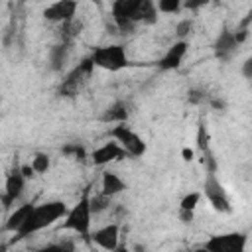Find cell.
Returning <instances> with one entry per match:
<instances>
[{
	"instance_id": "1",
	"label": "cell",
	"mask_w": 252,
	"mask_h": 252,
	"mask_svg": "<svg viewBox=\"0 0 252 252\" xmlns=\"http://www.w3.org/2000/svg\"><path fill=\"white\" fill-rule=\"evenodd\" d=\"M67 211L69 209H67V205L63 201H45V203L33 205L32 211H30V215H28V219L24 220V224L20 226V230L16 232V236H14L12 242L22 240L26 236H32V234H35V232L51 226L55 220L63 219L67 215Z\"/></svg>"
},
{
	"instance_id": "2",
	"label": "cell",
	"mask_w": 252,
	"mask_h": 252,
	"mask_svg": "<svg viewBox=\"0 0 252 252\" xmlns=\"http://www.w3.org/2000/svg\"><path fill=\"white\" fill-rule=\"evenodd\" d=\"M89 57H91L94 67H100V69H106V71H112V73L122 71V69H126L130 65L126 49L120 43H110V45L94 47Z\"/></svg>"
},
{
	"instance_id": "3",
	"label": "cell",
	"mask_w": 252,
	"mask_h": 252,
	"mask_svg": "<svg viewBox=\"0 0 252 252\" xmlns=\"http://www.w3.org/2000/svg\"><path fill=\"white\" fill-rule=\"evenodd\" d=\"M91 207H89V191L83 193V197L67 211V215L63 217V228L65 230H73L81 236H89L91 232Z\"/></svg>"
},
{
	"instance_id": "4",
	"label": "cell",
	"mask_w": 252,
	"mask_h": 252,
	"mask_svg": "<svg viewBox=\"0 0 252 252\" xmlns=\"http://www.w3.org/2000/svg\"><path fill=\"white\" fill-rule=\"evenodd\" d=\"M93 71H94V65H93V61H91V57H85L77 67H73L69 73H67V77L61 81V85H59V94L61 96H75L79 91H81V87L85 85V81L93 75Z\"/></svg>"
},
{
	"instance_id": "5",
	"label": "cell",
	"mask_w": 252,
	"mask_h": 252,
	"mask_svg": "<svg viewBox=\"0 0 252 252\" xmlns=\"http://www.w3.org/2000/svg\"><path fill=\"white\" fill-rule=\"evenodd\" d=\"M110 138H114V142L126 152V156H132V158H142L146 154V142L126 124H116L110 132H108Z\"/></svg>"
},
{
	"instance_id": "6",
	"label": "cell",
	"mask_w": 252,
	"mask_h": 252,
	"mask_svg": "<svg viewBox=\"0 0 252 252\" xmlns=\"http://www.w3.org/2000/svg\"><path fill=\"white\" fill-rule=\"evenodd\" d=\"M246 240H248L246 232L232 230V232L211 236L203 244V248L207 252H246Z\"/></svg>"
},
{
	"instance_id": "7",
	"label": "cell",
	"mask_w": 252,
	"mask_h": 252,
	"mask_svg": "<svg viewBox=\"0 0 252 252\" xmlns=\"http://www.w3.org/2000/svg\"><path fill=\"white\" fill-rule=\"evenodd\" d=\"M203 193L215 211H219V213H230L232 211L230 199H228L222 183L217 179V173H207L205 183H203Z\"/></svg>"
},
{
	"instance_id": "8",
	"label": "cell",
	"mask_w": 252,
	"mask_h": 252,
	"mask_svg": "<svg viewBox=\"0 0 252 252\" xmlns=\"http://www.w3.org/2000/svg\"><path fill=\"white\" fill-rule=\"evenodd\" d=\"M26 187V177L20 171V165H16L8 175H6V183H4V195H2V205L8 209L24 191Z\"/></svg>"
},
{
	"instance_id": "9",
	"label": "cell",
	"mask_w": 252,
	"mask_h": 252,
	"mask_svg": "<svg viewBox=\"0 0 252 252\" xmlns=\"http://www.w3.org/2000/svg\"><path fill=\"white\" fill-rule=\"evenodd\" d=\"M77 8H79L77 2H73V0H61V2H55V4L47 6V8L43 10V18H45L47 22L63 24V22H69V20L75 18Z\"/></svg>"
},
{
	"instance_id": "10",
	"label": "cell",
	"mask_w": 252,
	"mask_h": 252,
	"mask_svg": "<svg viewBox=\"0 0 252 252\" xmlns=\"http://www.w3.org/2000/svg\"><path fill=\"white\" fill-rule=\"evenodd\" d=\"M91 240H93L96 246H100L102 250L112 252V250L120 244V226H118L116 222L106 224V226H100V228H96V230L91 234Z\"/></svg>"
},
{
	"instance_id": "11",
	"label": "cell",
	"mask_w": 252,
	"mask_h": 252,
	"mask_svg": "<svg viewBox=\"0 0 252 252\" xmlns=\"http://www.w3.org/2000/svg\"><path fill=\"white\" fill-rule=\"evenodd\" d=\"M187 49H189V43H187V41H175V43H173L171 47H167V51L161 55V59L158 61V67H159L161 71L179 69L183 57L187 55Z\"/></svg>"
},
{
	"instance_id": "12",
	"label": "cell",
	"mask_w": 252,
	"mask_h": 252,
	"mask_svg": "<svg viewBox=\"0 0 252 252\" xmlns=\"http://www.w3.org/2000/svg\"><path fill=\"white\" fill-rule=\"evenodd\" d=\"M122 158H126V152L116 142H106V144H102L100 148H96L91 154V159H93L94 165H106V163L118 161Z\"/></svg>"
},
{
	"instance_id": "13",
	"label": "cell",
	"mask_w": 252,
	"mask_h": 252,
	"mask_svg": "<svg viewBox=\"0 0 252 252\" xmlns=\"http://www.w3.org/2000/svg\"><path fill=\"white\" fill-rule=\"evenodd\" d=\"M236 47H238V43H236V37H234V30H228V28H224V30L217 35L215 45H213L215 55H217V59H220V61H226V59L236 51Z\"/></svg>"
},
{
	"instance_id": "14",
	"label": "cell",
	"mask_w": 252,
	"mask_h": 252,
	"mask_svg": "<svg viewBox=\"0 0 252 252\" xmlns=\"http://www.w3.org/2000/svg\"><path fill=\"white\" fill-rule=\"evenodd\" d=\"M128 116H130V104L126 100H116V102H112L100 114V122H106V124H126Z\"/></svg>"
},
{
	"instance_id": "15",
	"label": "cell",
	"mask_w": 252,
	"mask_h": 252,
	"mask_svg": "<svg viewBox=\"0 0 252 252\" xmlns=\"http://www.w3.org/2000/svg\"><path fill=\"white\" fill-rule=\"evenodd\" d=\"M126 189V183L122 181V177L114 171H104L102 173V179H100V193L106 195V197H114L118 193H122Z\"/></svg>"
},
{
	"instance_id": "16",
	"label": "cell",
	"mask_w": 252,
	"mask_h": 252,
	"mask_svg": "<svg viewBox=\"0 0 252 252\" xmlns=\"http://www.w3.org/2000/svg\"><path fill=\"white\" fill-rule=\"evenodd\" d=\"M32 207H33V205L24 203V205H20L16 211H12V213H10V217H8V220L4 222V230H6V232H14V234H16V232L20 230V226L24 224V220L28 219V215H30Z\"/></svg>"
},
{
	"instance_id": "17",
	"label": "cell",
	"mask_w": 252,
	"mask_h": 252,
	"mask_svg": "<svg viewBox=\"0 0 252 252\" xmlns=\"http://www.w3.org/2000/svg\"><path fill=\"white\" fill-rule=\"evenodd\" d=\"M69 47H71L69 43L59 41L49 49V65H51L53 71H61L63 69V65L67 63V57H69Z\"/></svg>"
},
{
	"instance_id": "18",
	"label": "cell",
	"mask_w": 252,
	"mask_h": 252,
	"mask_svg": "<svg viewBox=\"0 0 252 252\" xmlns=\"http://www.w3.org/2000/svg\"><path fill=\"white\" fill-rule=\"evenodd\" d=\"M81 30H83V22L77 20V18H73V20L63 22V24L59 26L57 35H59V39H61L63 43H69V45H71V41L81 33Z\"/></svg>"
},
{
	"instance_id": "19",
	"label": "cell",
	"mask_w": 252,
	"mask_h": 252,
	"mask_svg": "<svg viewBox=\"0 0 252 252\" xmlns=\"http://www.w3.org/2000/svg\"><path fill=\"white\" fill-rule=\"evenodd\" d=\"M110 197L102 195V193H96V195H89V207H91V215H98L102 211H106L110 207Z\"/></svg>"
},
{
	"instance_id": "20",
	"label": "cell",
	"mask_w": 252,
	"mask_h": 252,
	"mask_svg": "<svg viewBox=\"0 0 252 252\" xmlns=\"http://www.w3.org/2000/svg\"><path fill=\"white\" fill-rule=\"evenodd\" d=\"M195 142H197V148H199V152L203 154L205 150H209L211 146H209V132H207V124L201 120L199 124H197V138H195Z\"/></svg>"
},
{
	"instance_id": "21",
	"label": "cell",
	"mask_w": 252,
	"mask_h": 252,
	"mask_svg": "<svg viewBox=\"0 0 252 252\" xmlns=\"http://www.w3.org/2000/svg\"><path fill=\"white\" fill-rule=\"evenodd\" d=\"M30 165H32L33 173H45L49 169V165H51V159H49L47 154H35Z\"/></svg>"
},
{
	"instance_id": "22",
	"label": "cell",
	"mask_w": 252,
	"mask_h": 252,
	"mask_svg": "<svg viewBox=\"0 0 252 252\" xmlns=\"http://www.w3.org/2000/svg\"><path fill=\"white\" fill-rule=\"evenodd\" d=\"M63 156H69V158H75V159H85L87 158V152H85V148L81 146V144H77V142H71V144H67V146H63Z\"/></svg>"
},
{
	"instance_id": "23",
	"label": "cell",
	"mask_w": 252,
	"mask_h": 252,
	"mask_svg": "<svg viewBox=\"0 0 252 252\" xmlns=\"http://www.w3.org/2000/svg\"><path fill=\"white\" fill-rule=\"evenodd\" d=\"M181 2L179 0H159L156 4V10L161 12V14H177L181 10Z\"/></svg>"
},
{
	"instance_id": "24",
	"label": "cell",
	"mask_w": 252,
	"mask_h": 252,
	"mask_svg": "<svg viewBox=\"0 0 252 252\" xmlns=\"http://www.w3.org/2000/svg\"><path fill=\"white\" fill-rule=\"evenodd\" d=\"M199 201H201V193H197V191L187 193L181 199V203H179V211H195V207L199 205Z\"/></svg>"
},
{
	"instance_id": "25",
	"label": "cell",
	"mask_w": 252,
	"mask_h": 252,
	"mask_svg": "<svg viewBox=\"0 0 252 252\" xmlns=\"http://www.w3.org/2000/svg\"><path fill=\"white\" fill-rule=\"evenodd\" d=\"M191 32H193V20L183 18L181 22H177V26H175V35L179 37V41H185V37L191 35Z\"/></svg>"
},
{
	"instance_id": "26",
	"label": "cell",
	"mask_w": 252,
	"mask_h": 252,
	"mask_svg": "<svg viewBox=\"0 0 252 252\" xmlns=\"http://www.w3.org/2000/svg\"><path fill=\"white\" fill-rule=\"evenodd\" d=\"M203 165H205V171H207V173H217V169H219L217 158H215V154H213L211 148L203 152Z\"/></svg>"
},
{
	"instance_id": "27",
	"label": "cell",
	"mask_w": 252,
	"mask_h": 252,
	"mask_svg": "<svg viewBox=\"0 0 252 252\" xmlns=\"http://www.w3.org/2000/svg\"><path fill=\"white\" fill-rule=\"evenodd\" d=\"M187 100H189V104H201L205 100V91H201V89H189Z\"/></svg>"
},
{
	"instance_id": "28",
	"label": "cell",
	"mask_w": 252,
	"mask_h": 252,
	"mask_svg": "<svg viewBox=\"0 0 252 252\" xmlns=\"http://www.w3.org/2000/svg\"><path fill=\"white\" fill-rule=\"evenodd\" d=\"M37 252H69V250H65V248L61 246V242H51V244L41 246Z\"/></svg>"
},
{
	"instance_id": "29",
	"label": "cell",
	"mask_w": 252,
	"mask_h": 252,
	"mask_svg": "<svg viewBox=\"0 0 252 252\" xmlns=\"http://www.w3.org/2000/svg\"><path fill=\"white\" fill-rule=\"evenodd\" d=\"M242 75H244L246 79H252V59H246V61L242 63Z\"/></svg>"
},
{
	"instance_id": "30",
	"label": "cell",
	"mask_w": 252,
	"mask_h": 252,
	"mask_svg": "<svg viewBox=\"0 0 252 252\" xmlns=\"http://www.w3.org/2000/svg\"><path fill=\"white\" fill-rule=\"evenodd\" d=\"M193 213H195V211H179V220L185 222V224L193 222Z\"/></svg>"
},
{
	"instance_id": "31",
	"label": "cell",
	"mask_w": 252,
	"mask_h": 252,
	"mask_svg": "<svg viewBox=\"0 0 252 252\" xmlns=\"http://www.w3.org/2000/svg\"><path fill=\"white\" fill-rule=\"evenodd\" d=\"M211 106H213V108H217V110H222V108L226 106V102H224V100H220V98H211Z\"/></svg>"
},
{
	"instance_id": "32",
	"label": "cell",
	"mask_w": 252,
	"mask_h": 252,
	"mask_svg": "<svg viewBox=\"0 0 252 252\" xmlns=\"http://www.w3.org/2000/svg\"><path fill=\"white\" fill-rule=\"evenodd\" d=\"M20 171H22V175H24L26 179H30V177L33 175V169H32V165H20Z\"/></svg>"
},
{
	"instance_id": "33",
	"label": "cell",
	"mask_w": 252,
	"mask_h": 252,
	"mask_svg": "<svg viewBox=\"0 0 252 252\" xmlns=\"http://www.w3.org/2000/svg\"><path fill=\"white\" fill-rule=\"evenodd\" d=\"M181 156H183V159H185V161H191V159H193V150H189V148H183Z\"/></svg>"
},
{
	"instance_id": "34",
	"label": "cell",
	"mask_w": 252,
	"mask_h": 252,
	"mask_svg": "<svg viewBox=\"0 0 252 252\" xmlns=\"http://www.w3.org/2000/svg\"><path fill=\"white\" fill-rule=\"evenodd\" d=\"M203 4H205L203 0H201V2H187V4H185V8H191V10H197V8H199V6H203Z\"/></svg>"
},
{
	"instance_id": "35",
	"label": "cell",
	"mask_w": 252,
	"mask_h": 252,
	"mask_svg": "<svg viewBox=\"0 0 252 252\" xmlns=\"http://www.w3.org/2000/svg\"><path fill=\"white\" fill-rule=\"evenodd\" d=\"M112 252H132V250H130V248H128L126 244H118V246H116V248H114Z\"/></svg>"
},
{
	"instance_id": "36",
	"label": "cell",
	"mask_w": 252,
	"mask_h": 252,
	"mask_svg": "<svg viewBox=\"0 0 252 252\" xmlns=\"http://www.w3.org/2000/svg\"><path fill=\"white\" fill-rule=\"evenodd\" d=\"M179 252H207V250L201 246V248H193V250H179Z\"/></svg>"
},
{
	"instance_id": "37",
	"label": "cell",
	"mask_w": 252,
	"mask_h": 252,
	"mask_svg": "<svg viewBox=\"0 0 252 252\" xmlns=\"http://www.w3.org/2000/svg\"><path fill=\"white\" fill-rule=\"evenodd\" d=\"M134 250H136V252H146V246H144V244H136Z\"/></svg>"
},
{
	"instance_id": "38",
	"label": "cell",
	"mask_w": 252,
	"mask_h": 252,
	"mask_svg": "<svg viewBox=\"0 0 252 252\" xmlns=\"http://www.w3.org/2000/svg\"><path fill=\"white\" fill-rule=\"evenodd\" d=\"M2 195H4V189H0V203H2Z\"/></svg>"
}]
</instances>
